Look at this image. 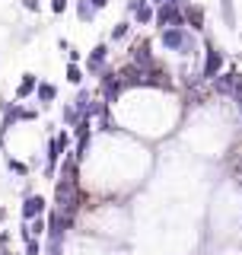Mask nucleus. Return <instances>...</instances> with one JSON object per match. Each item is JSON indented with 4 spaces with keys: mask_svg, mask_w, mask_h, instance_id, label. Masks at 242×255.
Listing matches in <instances>:
<instances>
[{
    "mask_svg": "<svg viewBox=\"0 0 242 255\" xmlns=\"http://www.w3.org/2000/svg\"><path fill=\"white\" fill-rule=\"evenodd\" d=\"M159 45L166 51H175V54H191L195 51V38L185 26H169V29H159Z\"/></svg>",
    "mask_w": 242,
    "mask_h": 255,
    "instance_id": "obj_1",
    "label": "nucleus"
},
{
    "mask_svg": "<svg viewBox=\"0 0 242 255\" xmlns=\"http://www.w3.org/2000/svg\"><path fill=\"white\" fill-rule=\"evenodd\" d=\"M153 22H156L159 29H169V26H185V19H182V6L175 3H163V6H156L153 10Z\"/></svg>",
    "mask_w": 242,
    "mask_h": 255,
    "instance_id": "obj_2",
    "label": "nucleus"
},
{
    "mask_svg": "<svg viewBox=\"0 0 242 255\" xmlns=\"http://www.w3.org/2000/svg\"><path fill=\"white\" fill-rule=\"evenodd\" d=\"M45 211H48V201H45L42 195H35V191H29V195L22 198V204H19L22 223H29V220H35V217H45Z\"/></svg>",
    "mask_w": 242,
    "mask_h": 255,
    "instance_id": "obj_3",
    "label": "nucleus"
},
{
    "mask_svg": "<svg viewBox=\"0 0 242 255\" xmlns=\"http://www.w3.org/2000/svg\"><path fill=\"white\" fill-rule=\"evenodd\" d=\"M220 70H223V51L217 45H207V58H204V70H201V77L214 80Z\"/></svg>",
    "mask_w": 242,
    "mask_h": 255,
    "instance_id": "obj_4",
    "label": "nucleus"
},
{
    "mask_svg": "<svg viewBox=\"0 0 242 255\" xmlns=\"http://www.w3.org/2000/svg\"><path fill=\"white\" fill-rule=\"evenodd\" d=\"M106 61H109V45L99 42L90 51V58H86V70H90V74H102V70H106Z\"/></svg>",
    "mask_w": 242,
    "mask_h": 255,
    "instance_id": "obj_5",
    "label": "nucleus"
},
{
    "mask_svg": "<svg viewBox=\"0 0 242 255\" xmlns=\"http://www.w3.org/2000/svg\"><path fill=\"white\" fill-rule=\"evenodd\" d=\"M35 99H38V106H42V109H48L54 99H58V86L48 83V80H38V86H35Z\"/></svg>",
    "mask_w": 242,
    "mask_h": 255,
    "instance_id": "obj_6",
    "label": "nucleus"
},
{
    "mask_svg": "<svg viewBox=\"0 0 242 255\" xmlns=\"http://www.w3.org/2000/svg\"><path fill=\"white\" fill-rule=\"evenodd\" d=\"M182 19L188 22L191 29H204V10H201L198 3H195V6H191V3H185V6H182Z\"/></svg>",
    "mask_w": 242,
    "mask_h": 255,
    "instance_id": "obj_7",
    "label": "nucleus"
},
{
    "mask_svg": "<svg viewBox=\"0 0 242 255\" xmlns=\"http://www.w3.org/2000/svg\"><path fill=\"white\" fill-rule=\"evenodd\" d=\"M35 86H38V77L35 74H22L19 86H16V102L29 99V96H35Z\"/></svg>",
    "mask_w": 242,
    "mask_h": 255,
    "instance_id": "obj_8",
    "label": "nucleus"
},
{
    "mask_svg": "<svg viewBox=\"0 0 242 255\" xmlns=\"http://www.w3.org/2000/svg\"><path fill=\"white\" fill-rule=\"evenodd\" d=\"M26 230H29V236H32V239H42V236L48 233V220H45V217H35V220H29V223H26Z\"/></svg>",
    "mask_w": 242,
    "mask_h": 255,
    "instance_id": "obj_9",
    "label": "nucleus"
},
{
    "mask_svg": "<svg viewBox=\"0 0 242 255\" xmlns=\"http://www.w3.org/2000/svg\"><path fill=\"white\" fill-rule=\"evenodd\" d=\"M90 102H93L90 90H83V86H80V93H77V99H74V109H77V115H80V118L86 115V109H90Z\"/></svg>",
    "mask_w": 242,
    "mask_h": 255,
    "instance_id": "obj_10",
    "label": "nucleus"
},
{
    "mask_svg": "<svg viewBox=\"0 0 242 255\" xmlns=\"http://www.w3.org/2000/svg\"><path fill=\"white\" fill-rule=\"evenodd\" d=\"M77 19L80 22H93L96 19V10L90 6V0H77Z\"/></svg>",
    "mask_w": 242,
    "mask_h": 255,
    "instance_id": "obj_11",
    "label": "nucleus"
},
{
    "mask_svg": "<svg viewBox=\"0 0 242 255\" xmlns=\"http://www.w3.org/2000/svg\"><path fill=\"white\" fill-rule=\"evenodd\" d=\"M134 22H137V26H150V22H153V6H150V3H143L140 10L134 13Z\"/></svg>",
    "mask_w": 242,
    "mask_h": 255,
    "instance_id": "obj_12",
    "label": "nucleus"
},
{
    "mask_svg": "<svg viewBox=\"0 0 242 255\" xmlns=\"http://www.w3.org/2000/svg\"><path fill=\"white\" fill-rule=\"evenodd\" d=\"M6 169H10L13 175H29L32 166L29 163H22V159H13V156H6Z\"/></svg>",
    "mask_w": 242,
    "mask_h": 255,
    "instance_id": "obj_13",
    "label": "nucleus"
},
{
    "mask_svg": "<svg viewBox=\"0 0 242 255\" xmlns=\"http://www.w3.org/2000/svg\"><path fill=\"white\" fill-rule=\"evenodd\" d=\"M131 35V22H115L112 26V42H124Z\"/></svg>",
    "mask_w": 242,
    "mask_h": 255,
    "instance_id": "obj_14",
    "label": "nucleus"
},
{
    "mask_svg": "<svg viewBox=\"0 0 242 255\" xmlns=\"http://www.w3.org/2000/svg\"><path fill=\"white\" fill-rule=\"evenodd\" d=\"M67 83H74V86L83 83V70H80V64H67Z\"/></svg>",
    "mask_w": 242,
    "mask_h": 255,
    "instance_id": "obj_15",
    "label": "nucleus"
},
{
    "mask_svg": "<svg viewBox=\"0 0 242 255\" xmlns=\"http://www.w3.org/2000/svg\"><path fill=\"white\" fill-rule=\"evenodd\" d=\"M61 118H64V125H67V128H74V125L80 122V115H77L74 106H64V109H61Z\"/></svg>",
    "mask_w": 242,
    "mask_h": 255,
    "instance_id": "obj_16",
    "label": "nucleus"
},
{
    "mask_svg": "<svg viewBox=\"0 0 242 255\" xmlns=\"http://www.w3.org/2000/svg\"><path fill=\"white\" fill-rule=\"evenodd\" d=\"M22 246H26V252H22V255H42V239H26Z\"/></svg>",
    "mask_w": 242,
    "mask_h": 255,
    "instance_id": "obj_17",
    "label": "nucleus"
},
{
    "mask_svg": "<svg viewBox=\"0 0 242 255\" xmlns=\"http://www.w3.org/2000/svg\"><path fill=\"white\" fill-rule=\"evenodd\" d=\"M223 3V19H227V26H233L236 22V16H233V0H220Z\"/></svg>",
    "mask_w": 242,
    "mask_h": 255,
    "instance_id": "obj_18",
    "label": "nucleus"
},
{
    "mask_svg": "<svg viewBox=\"0 0 242 255\" xmlns=\"http://www.w3.org/2000/svg\"><path fill=\"white\" fill-rule=\"evenodd\" d=\"M22 10H29V13H38V10H42V0H22Z\"/></svg>",
    "mask_w": 242,
    "mask_h": 255,
    "instance_id": "obj_19",
    "label": "nucleus"
},
{
    "mask_svg": "<svg viewBox=\"0 0 242 255\" xmlns=\"http://www.w3.org/2000/svg\"><path fill=\"white\" fill-rule=\"evenodd\" d=\"M143 3H147V0H127V3H124V10H127V13H131V16H134V13H137V10H140V6H143Z\"/></svg>",
    "mask_w": 242,
    "mask_h": 255,
    "instance_id": "obj_20",
    "label": "nucleus"
},
{
    "mask_svg": "<svg viewBox=\"0 0 242 255\" xmlns=\"http://www.w3.org/2000/svg\"><path fill=\"white\" fill-rule=\"evenodd\" d=\"M67 10V0H51V13H64Z\"/></svg>",
    "mask_w": 242,
    "mask_h": 255,
    "instance_id": "obj_21",
    "label": "nucleus"
},
{
    "mask_svg": "<svg viewBox=\"0 0 242 255\" xmlns=\"http://www.w3.org/2000/svg\"><path fill=\"white\" fill-rule=\"evenodd\" d=\"M233 96L239 99V109H242V77H236V86H233Z\"/></svg>",
    "mask_w": 242,
    "mask_h": 255,
    "instance_id": "obj_22",
    "label": "nucleus"
},
{
    "mask_svg": "<svg viewBox=\"0 0 242 255\" xmlns=\"http://www.w3.org/2000/svg\"><path fill=\"white\" fill-rule=\"evenodd\" d=\"M80 58H83V54H80V51H77V48H67V61H70V64H77Z\"/></svg>",
    "mask_w": 242,
    "mask_h": 255,
    "instance_id": "obj_23",
    "label": "nucleus"
},
{
    "mask_svg": "<svg viewBox=\"0 0 242 255\" xmlns=\"http://www.w3.org/2000/svg\"><path fill=\"white\" fill-rule=\"evenodd\" d=\"M90 6L99 13V10H106V6H109V0H90Z\"/></svg>",
    "mask_w": 242,
    "mask_h": 255,
    "instance_id": "obj_24",
    "label": "nucleus"
},
{
    "mask_svg": "<svg viewBox=\"0 0 242 255\" xmlns=\"http://www.w3.org/2000/svg\"><path fill=\"white\" fill-rule=\"evenodd\" d=\"M3 220H6V207L0 204V223H3Z\"/></svg>",
    "mask_w": 242,
    "mask_h": 255,
    "instance_id": "obj_25",
    "label": "nucleus"
}]
</instances>
